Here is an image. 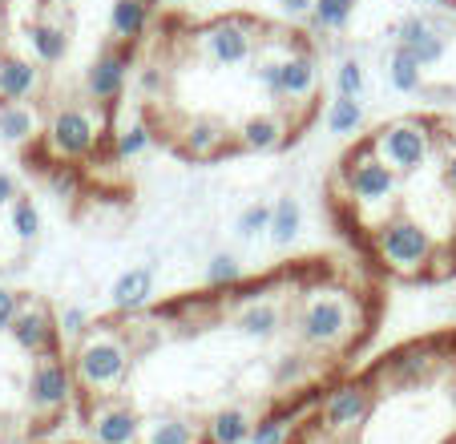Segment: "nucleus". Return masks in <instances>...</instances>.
<instances>
[{
  "label": "nucleus",
  "instance_id": "f257e3e1",
  "mask_svg": "<svg viewBox=\"0 0 456 444\" xmlns=\"http://www.w3.org/2000/svg\"><path fill=\"white\" fill-rule=\"evenodd\" d=\"M387 287L352 255L279 259L94 316L73 408L94 444H283L360 364Z\"/></svg>",
  "mask_w": 456,
  "mask_h": 444
},
{
  "label": "nucleus",
  "instance_id": "f03ea898",
  "mask_svg": "<svg viewBox=\"0 0 456 444\" xmlns=\"http://www.w3.org/2000/svg\"><path fill=\"white\" fill-rule=\"evenodd\" d=\"M328 105L323 41L258 9H166L129 89L142 142L178 166L279 158Z\"/></svg>",
  "mask_w": 456,
  "mask_h": 444
},
{
  "label": "nucleus",
  "instance_id": "7ed1b4c3",
  "mask_svg": "<svg viewBox=\"0 0 456 444\" xmlns=\"http://www.w3.org/2000/svg\"><path fill=\"white\" fill-rule=\"evenodd\" d=\"M166 0H25L0 49V134L53 190L89 202L129 194L121 134L142 49Z\"/></svg>",
  "mask_w": 456,
  "mask_h": 444
},
{
  "label": "nucleus",
  "instance_id": "20e7f679",
  "mask_svg": "<svg viewBox=\"0 0 456 444\" xmlns=\"http://www.w3.org/2000/svg\"><path fill=\"white\" fill-rule=\"evenodd\" d=\"M319 214L384 287L456 283V113L420 105L360 129L323 174Z\"/></svg>",
  "mask_w": 456,
  "mask_h": 444
},
{
  "label": "nucleus",
  "instance_id": "39448f33",
  "mask_svg": "<svg viewBox=\"0 0 456 444\" xmlns=\"http://www.w3.org/2000/svg\"><path fill=\"white\" fill-rule=\"evenodd\" d=\"M283 444H456V327L408 335L352 367Z\"/></svg>",
  "mask_w": 456,
  "mask_h": 444
},
{
  "label": "nucleus",
  "instance_id": "423d86ee",
  "mask_svg": "<svg viewBox=\"0 0 456 444\" xmlns=\"http://www.w3.org/2000/svg\"><path fill=\"white\" fill-rule=\"evenodd\" d=\"M424 4H436V9H444V12H452L456 17V0H424Z\"/></svg>",
  "mask_w": 456,
  "mask_h": 444
}]
</instances>
